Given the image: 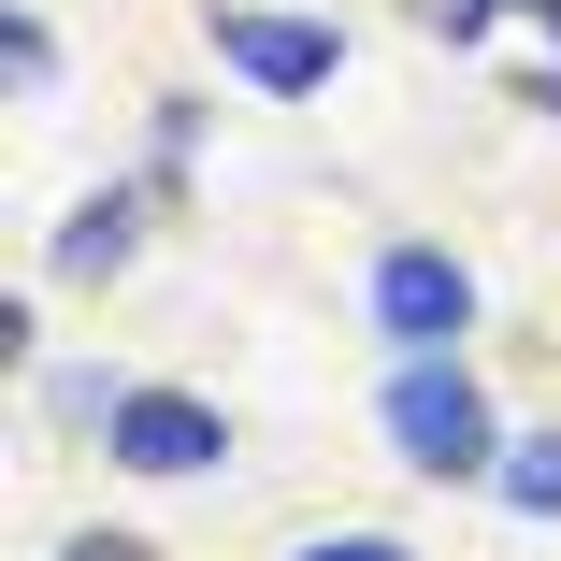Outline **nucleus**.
<instances>
[{
  "label": "nucleus",
  "instance_id": "nucleus-5",
  "mask_svg": "<svg viewBox=\"0 0 561 561\" xmlns=\"http://www.w3.org/2000/svg\"><path fill=\"white\" fill-rule=\"evenodd\" d=\"M130 231H145V202H130V187H101L72 231H58V274H116V260H130Z\"/></svg>",
  "mask_w": 561,
  "mask_h": 561
},
{
  "label": "nucleus",
  "instance_id": "nucleus-3",
  "mask_svg": "<svg viewBox=\"0 0 561 561\" xmlns=\"http://www.w3.org/2000/svg\"><path fill=\"white\" fill-rule=\"evenodd\" d=\"M101 432H116L130 476H202V461H231V417L187 403V389H116V403H101Z\"/></svg>",
  "mask_w": 561,
  "mask_h": 561
},
{
  "label": "nucleus",
  "instance_id": "nucleus-1",
  "mask_svg": "<svg viewBox=\"0 0 561 561\" xmlns=\"http://www.w3.org/2000/svg\"><path fill=\"white\" fill-rule=\"evenodd\" d=\"M389 432H403V461H417V476H490V389H476L461 360H403Z\"/></svg>",
  "mask_w": 561,
  "mask_h": 561
},
{
  "label": "nucleus",
  "instance_id": "nucleus-2",
  "mask_svg": "<svg viewBox=\"0 0 561 561\" xmlns=\"http://www.w3.org/2000/svg\"><path fill=\"white\" fill-rule=\"evenodd\" d=\"M461 317H476V274L446 260V245H389V260H375V331H389V346L446 360V346H461Z\"/></svg>",
  "mask_w": 561,
  "mask_h": 561
},
{
  "label": "nucleus",
  "instance_id": "nucleus-7",
  "mask_svg": "<svg viewBox=\"0 0 561 561\" xmlns=\"http://www.w3.org/2000/svg\"><path fill=\"white\" fill-rule=\"evenodd\" d=\"M302 561H403V547H389V533H317Z\"/></svg>",
  "mask_w": 561,
  "mask_h": 561
},
{
  "label": "nucleus",
  "instance_id": "nucleus-4",
  "mask_svg": "<svg viewBox=\"0 0 561 561\" xmlns=\"http://www.w3.org/2000/svg\"><path fill=\"white\" fill-rule=\"evenodd\" d=\"M216 58H231L245 87H274V101H302V87H331V58H346V44L302 30V15H245V0H231V15H216Z\"/></svg>",
  "mask_w": 561,
  "mask_h": 561
},
{
  "label": "nucleus",
  "instance_id": "nucleus-8",
  "mask_svg": "<svg viewBox=\"0 0 561 561\" xmlns=\"http://www.w3.org/2000/svg\"><path fill=\"white\" fill-rule=\"evenodd\" d=\"M58 561H159V547H130V533H87V547H58Z\"/></svg>",
  "mask_w": 561,
  "mask_h": 561
},
{
  "label": "nucleus",
  "instance_id": "nucleus-6",
  "mask_svg": "<svg viewBox=\"0 0 561 561\" xmlns=\"http://www.w3.org/2000/svg\"><path fill=\"white\" fill-rule=\"evenodd\" d=\"M504 504H518V518H561V432H547V446H518V461H504Z\"/></svg>",
  "mask_w": 561,
  "mask_h": 561
}]
</instances>
